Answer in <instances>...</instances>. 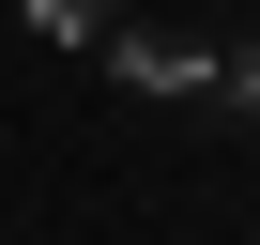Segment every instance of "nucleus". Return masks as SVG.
I'll list each match as a JSON object with an SVG mask.
<instances>
[{
    "label": "nucleus",
    "instance_id": "f03ea898",
    "mask_svg": "<svg viewBox=\"0 0 260 245\" xmlns=\"http://www.w3.org/2000/svg\"><path fill=\"white\" fill-rule=\"evenodd\" d=\"M31 31H46V46H107V31H122V0H31Z\"/></svg>",
    "mask_w": 260,
    "mask_h": 245
},
{
    "label": "nucleus",
    "instance_id": "f257e3e1",
    "mask_svg": "<svg viewBox=\"0 0 260 245\" xmlns=\"http://www.w3.org/2000/svg\"><path fill=\"white\" fill-rule=\"evenodd\" d=\"M107 62H122V92H214L199 31H107Z\"/></svg>",
    "mask_w": 260,
    "mask_h": 245
},
{
    "label": "nucleus",
    "instance_id": "7ed1b4c3",
    "mask_svg": "<svg viewBox=\"0 0 260 245\" xmlns=\"http://www.w3.org/2000/svg\"><path fill=\"white\" fill-rule=\"evenodd\" d=\"M230 77H245V107H260V46H245V62H230Z\"/></svg>",
    "mask_w": 260,
    "mask_h": 245
}]
</instances>
